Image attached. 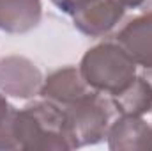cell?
Here are the masks:
<instances>
[{
  "mask_svg": "<svg viewBox=\"0 0 152 151\" xmlns=\"http://www.w3.org/2000/svg\"><path fill=\"white\" fill-rule=\"evenodd\" d=\"M14 133L20 150H73L66 112L46 100L27 103L16 112Z\"/></svg>",
  "mask_w": 152,
  "mask_h": 151,
  "instance_id": "6da1fadb",
  "label": "cell"
},
{
  "mask_svg": "<svg viewBox=\"0 0 152 151\" xmlns=\"http://www.w3.org/2000/svg\"><path fill=\"white\" fill-rule=\"evenodd\" d=\"M78 68L94 91L106 96L122 93L136 76V62L117 41H104L88 48Z\"/></svg>",
  "mask_w": 152,
  "mask_h": 151,
  "instance_id": "7a4b0ae2",
  "label": "cell"
},
{
  "mask_svg": "<svg viewBox=\"0 0 152 151\" xmlns=\"http://www.w3.org/2000/svg\"><path fill=\"white\" fill-rule=\"evenodd\" d=\"M64 112L73 150L103 142L108 135L113 119L118 115L112 96H106L97 91L67 107Z\"/></svg>",
  "mask_w": 152,
  "mask_h": 151,
  "instance_id": "3957f363",
  "label": "cell"
},
{
  "mask_svg": "<svg viewBox=\"0 0 152 151\" xmlns=\"http://www.w3.org/2000/svg\"><path fill=\"white\" fill-rule=\"evenodd\" d=\"M44 76L37 66L23 55H9L0 61V93L18 100L37 96Z\"/></svg>",
  "mask_w": 152,
  "mask_h": 151,
  "instance_id": "277c9868",
  "label": "cell"
},
{
  "mask_svg": "<svg viewBox=\"0 0 152 151\" xmlns=\"http://www.w3.org/2000/svg\"><path fill=\"white\" fill-rule=\"evenodd\" d=\"M94 89L85 82V78L80 73V68L76 66H64L44 78L39 96L58 109L66 110L67 107L78 103L80 100L87 98Z\"/></svg>",
  "mask_w": 152,
  "mask_h": 151,
  "instance_id": "5b68a950",
  "label": "cell"
},
{
  "mask_svg": "<svg viewBox=\"0 0 152 151\" xmlns=\"http://www.w3.org/2000/svg\"><path fill=\"white\" fill-rule=\"evenodd\" d=\"M126 9L117 0H94L73 14V25L87 38H106L122 21Z\"/></svg>",
  "mask_w": 152,
  "mask_h": 151,
  "instance_id": "8992f818",
  "label": "cell"
},
{
  "mask_svg": "<svg viewBox=\"0 0 152 151\" xmlns=\"http://www.w3.org/2000/svg\"><path fill=\"white\" fill-rule=\"evenodd\" d=\"M115 41L143 70L152 68V13H142L129 20L115 36Z\"/></svg>",
  "mask_w": 152,
  "mask_h": 151,
  "instance_id": "52a82bcc",
  "label": "cell"
},
{
  "mask_svg": "<svg viewBox=\"0 0 152 151\" xmlns=\"http://www.w3.org/2000/svg\"><path fill=\"white\" fill-rule=\"evenodd\" d=\"M106 141L112 151H152V126L143 117L117 115Z\"/></svg>",
  "mask_w": 152,
  "mask_h": 151,
  "instance_id": "ba28073f",
  "label": "cell"
},
{
  "mask_svg": "<svg viewBox=\"0 0 152 151\" xmlns=\"http://www.w3.org/2000/svg\"><path fill=\"white\" fill-rule=\"evenodd\" d=\"M42 18L41 0H0V30L5 34H27Z\"/></svg>",
  "mask_w": 152,
  "mask_h": 151,
  "instance_id": "9c48e42d",
  "label": "cell"
},
{
  "mask_svg": "<svg viewBox=\"0 0 152 151\" xmlns=\"http://www.w3.org/2000/svg\"><path fill=\"white\" fill-rule=\"evenodd\" d=\"M112 100L118 115L143 117L152 112V85L143 75H136L122 93L112 96Z\"/></svg>",
  "mask_w": 152,
  "mask_h": 151,
  "instance_id": "30bf717a",
  "label": "cell"
},
{
  "mask_svg": "<svg viewBox=\"0 0 152 151\" xmlns=\"http://www.w3.org/2000/svg\"><path fill=\"white\" fill-rule=\"evenodd\" d=\"M16 112L18 109L5 100L4 93H0V151L20 150L14 133Z\"/></svg>",
  "mask_w": 152,
  "mask_h": 151,
  "instance_id": "8fae6325",
  "label": "cell"
},
{
  "mask_svg": "<svg viewBox=\"0 0 152 151\" xmlns=\"http://www.w3.org/2000/svg\"><path fill=\"white\" fill-rule=\"evenodd\" d=\"M94 0H51V4L64 14L73 16L75 13H78L80 9H83L85 5L92 4Z\"/></svg>",
  "mask_w": 152,
  "mask_h": 151,
  "instance_id": "7c38bea8",
  "label": "cell"
},
{
  "mask_svg": "<svg viewBox=\"0 0 152 151\" xmlns=\"http://www.w3.org/2000/svg\"><path fill=\"white\" fill-rule=\"evenodd\" d=\"M124 9H140L143 0H117Z\"/></svg>",
  "mask_w": 152,
  "mask_h": 151,
  "instance_id": "4fadbf2b",
  "label": "cell"
},
{
  "mask_svg": "<svg viewBox=\"0 0 152 151\" xmlns=\"http://www.w3.org/2000/svg\"><path fill=\"white\" fill-rule=\"evenodd\" d=\"M140 11H142V13H152V0H143Z\"/></svg>",
  "mask_w": 152,
  "mask_h": 151,
  "instance_id": "5bb4252c",
  "label": "cell"
},
{
  "mask_svg": "<svg viewBox=\"0 0 152 151\" xmlns=\"http://www.w3.org/2000/svg\"><path fill=\"white\" fill-rule=\"evenodd\" d=\"M143 76L149 80V84L152 85V68H149V70H145V73H143Z\"/></svg>",
  "mask_w": 152,
  "mask_h": 151,
  "instance_id": "9a60e30c",
  "label": "cell"
},
{
  "mask_svg": "<svg viewBox=\"0 0 152 151\" xmlns=\"http://www.w3.org/2000/svg\"><path fill=\"white\" fill-rule=\"evenodd\" d=\"M151 126H152V123H151Z\"/></svg>",
  "mask_w": 152,
  "mask_h": 151,
  "instance_id": "2e32d148",
  "label": "cell"
}]
</instances>
